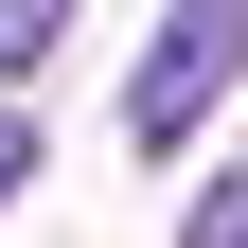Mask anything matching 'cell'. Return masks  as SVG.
I'll return each mask as SVG.
<instances>
[{"label": "cell", "instance_id": "cell-2", "mask_svg": "<svg viewBox=\"0 0 248 248\" xmlns=\"http://www.w3.org/2000/svg\"><path fill=\"white\" fill-rule=\"evenodd\" d=\"M53 36H71V0H0V71H53Z\"/></svg>", "mask_w": 248, "mask_h": 248}, {"label": "cell", "instance_id": "cell-4", "mask_svg": "<svg viewBox=\"0 0 248 248\" xmlns=\"http://www.w3.org/2000/svg\"><path fill=\"white\" fill-rule=\"evenodd\" d=\"M18 177H36V124H0V213H18Z\"/></svg>", "mask_w": 248, "mask_h": 248}, {"label": "cell", "instance_id": "cell-3", "mask_svg": "<svg viewBox=\"0 0 248 248\" xmlns=\"http://www.w3.org/2000/svg\"><path fill=\"white\" fill-rule=\"evenodd\" d=\"M177 248H248V177H213V195L177 213Z\"/></svg>", "mask_w": 248, "mask_h": 248}, {"label": "cell", "instance_id": "cell-1", "mask_svg": "<svg viewBox=\"0 0 248 248\" xmlns=\"http://www.w3.org/2000/svg\"><path fill=\"white\" fill-rule=\"evenodd\" d=\"M231 71H248V0H177L160 36H142V71H124V124H142V160H177V142L231 107Z\"/></svg>", "mask_w": 248, "mask_h": 248}]
</instances>
